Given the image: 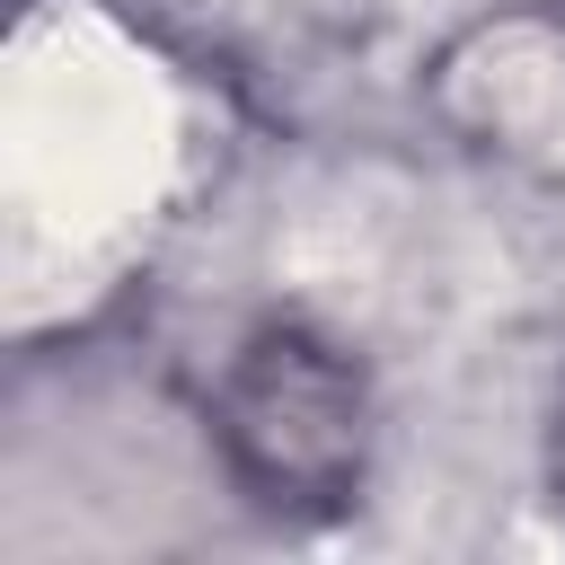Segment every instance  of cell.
<instances>
[{
  "label": "cell",
  "instance_id": "cell-1",
  "mask_svg": "<svg viewBox=\"0 0 565 565\" xmlns=\"http://www.w3.org/2000/svg\"><path fill=\"white\" fill-rule=\"evenodd\" d=\"M212 441L230 486L274 521H327L371 468V380L309 318H265L212 388Z\"/></svg>",
  "mask_w": 565,
  "mask_h": 565
}]
</instances>
